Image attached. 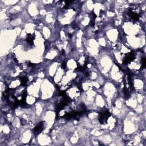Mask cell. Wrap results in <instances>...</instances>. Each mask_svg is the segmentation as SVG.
I'll list each match as a JSON object with an SVG mask.
<instances>
[{
    "label": "cell",
    "instance_id": "1",
    "mask_svg": "<svg viewBox=\"0 0 146 146\" xmlns=\"http://www.w3.org/2000/svg\"><path fill=\"white\" fill-rule=\"evenodd\" d=\"M110 114L109 113V111H104L103 112H102V113L100 115V122L102 123L106 122L107 119H108V118L110 116Z\"/></svg>",
    "mask_w": 146,
    "mask_h": 146
},
{
    "label": "cell",
    "instance_id": "2",
    "mask_svg": "<svg viewBox=\"0 0 146 146\" xmlns=\"http://www.w3.org/2000/svg\"><path fill=\"white\" fill-rule=\"evenodd\" d=\"M43 128V122H41L40 123L38 124L36 127L34 129V133L35 135L39 134L41 132H42Z\"/></svg>",
    "mask_w": 146,
    "mask_h": 146
}]
</instances>
